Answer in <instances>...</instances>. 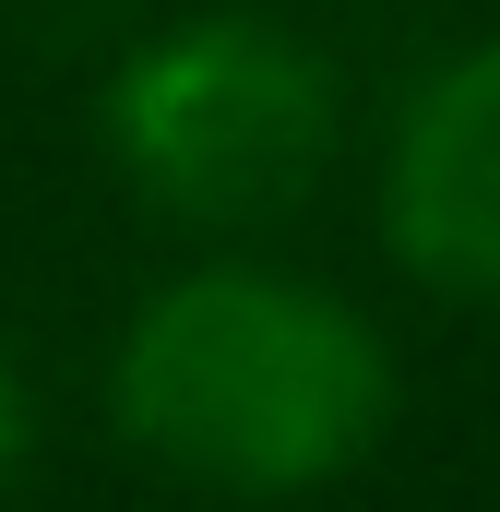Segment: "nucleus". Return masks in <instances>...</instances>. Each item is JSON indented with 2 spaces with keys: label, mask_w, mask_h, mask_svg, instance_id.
I'll return each instance as SVG.
<instances>
[{
  "label": "nucleus",
  "mask_w": 500,
  "mask_h": 512,
  "mask_svg": "<svg viewBox=\"0 0 500 512\" xmlns=\"http://www.w3.org/2000/svg\"><path fill=\"white\" fill-rule=\"evenodd\" d=\"M131 453L215 501H310L346 489L393 429V346L370 322L274 262L167 274L120 322L108 358Z\"/></svg>",
  "instance_id": "obj_1"
},
{
  "label": "nucleus",
  "mask_w": 500,
  "mask_h": 512,
  "mask_svg": "<svg viewBox=\"0 0 500 512\" xmlns=\"http://www.w3.org/2000/svg\"><path fill=\"white\" fill-rule=\"evenodd\" d=\"M96 143L167 227H274L334 167V60L274 12L155 24L96 96Z\"/></svg>",
  "instance_id": "obj_2"
},
{
  "label": "nucleus",
  "mask_w": 500,
  "mask_h": 512,
  "mask_svg": "<svg viewBox=\"0 0 500 512\" xmlns=\"http://www.w3.org/2000/svg\"><path fill=\"white\" fill-rule=\"evenodd\" d=\"M381 239L429 298L500 310V36L453 48L381 143Z\"/></svg>",
  "instance_id": "obj_3"
},
{
  "label": "nucleus",
  "mask_w": 500,
  "mask_h": 512,
  "mask_svg": "<svg viewBox=\"0 0 500 512\" xmlns=\"http://www.w3.org/2000/svg\"><path fill=\"white\" fill-rule=\"evenodd\" d=\"M24 465H36V393L12 370V346H0V489H24Z\"/></svg>",
  "instance_id": "obj_4"
}]
</instances>
